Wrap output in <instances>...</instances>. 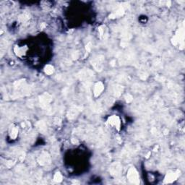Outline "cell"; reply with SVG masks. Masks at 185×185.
<instances>
[{
  "mask_svg": "<svg viewBox=\"0 0 185 185\" xmlns=\"http://www.w3.org/2000/svg\"><path fill=\"white\" fill-rule=\"evenodd\" d=\"M127 177V179L130 181V182L132 183V184H138L140 183V176H139L138 172L134 167H131L130 169L128 170Z\"/></svg>",
  "mask_w": 185,
  "mask_h": 185,
  "instance_id": "1",
  "label": "cell"
},
{
  "mask_svg": "<svg viewBox=\"0 0 185 185\" xmlns=\"http://www.w3.org/2000/svg\"><path fill=\"white\" fill-rule=\"evenodd\" d=\"M184 28L179 29V31L176 32V35H174V38L172 39V43L174 45H177L179 44H184Z\"/></svg>",
  "mask_w": 185,
  "mask_h": 185,
  "instance_id": "2",
  "label": "cell"
},
{
  "mask_svg": "<svg viewBox=\"0 0 185 185\" xmlns=\"http://www.w3.org/2000/svg\"><path fill=\"white\" fill-rule=\"evenodd\" d=\"M179 175H180V172H179V171L168 172V174L166 175V176H165L164 182L168 184V183H172L173 182H174L175 180L177 179V178L179 177Z\"/></svg>",
  "mask_w": 185,
  "mask_h": 185,
  "instance_id": "3",
  "label": "cell"
},
{
  "mask_svg": "<svg viewBox=\"0 0 185 185\" xmlns=\"http://www.w3.org/2000/svg\"><path fill=\"white\" fill-rule=\"evenodd\" d=\"M38 161H39V164L41 165V166L47 165L51 162V157L48 153L43 152L40 155L39 158H38Z\"/></svg>",
  "mask_w": 185,
  "mask_h": 185,
  "instance_id": "4",
  "label": "cell"
},
{
  "mask_svg": "<svg viewBox=\"0 0 185 185\" xmlns=\"http://www.w3.org/2000/svg\"><path fill=\"white\" fill-rule=\"evenodd\" d=\"M109 172L112 176H118L122 172V166L119 163H114L110 166Z\"/></svg>",
  "mask_w": 185,
  "mask_h": 185,
  "instance_id": "5",
  "label": "cell"
},
{
  "mask_svg": "<svg viewBox=\"0 0 185 185\" xmlns=\"http://www.w3.org/2000/svg\"><path fill=\"white\" fill-rule=\"evenodd\" d=\"M108 122L109 124L111 125V126L115 127L117 130H119L121 125V121H120V119H119L118 117L115 116V115H113V116L110 117L108 119Z\"/></svg>",
  "mask_w": 185,
  "mask_h": 185,
  "instance_id": "6",
  "label": "cell"
},
{
  "mask_svg": "<svg viewBox=\"0 0 185 185\" xmlns=\"http://www.w3.org/2000/svg\"><path fill=\"white\" fill-rule=\"evenodd\" d=\"M51 100H52V98H51V96L49 93H45L40 96V102H41V105H42L43 106H46V105L49 104L51 101Z\"/></svg>",
  "mask_w": 185,
  "mask_h": 185,
  "instance_id": "7",
  "label": "cell"
},
{
  "mask_svg": "<svg viewBox=\"0 0 185 185\" xmlns=\"http://www.w3.org/2000/svg\"><path fill=\"white\" fill-rule=\"evenodd\" d=\"M103 89H104V85L101 82L97 83L94 85V89H93V94L95 97H98V95H101V93L103 92Z\"/></svg>",
  "mask_w": 185,
  "mask_h": 185,
  "instance_id": "8",
  "label": "cell"
},
{
  "mask_svg": "<svg viewBox=\"0 0 185 185\" xmlns=\"http://www.w3.org/2000/svg\"><path fill=\"white\" fill-rule=\"evenodd\" d=\"M54 71V67L51 66V65H46V66L44 68V72L46 74L50 75L51 74H53Z\"/></svg>",
  "mask_w": 185,
  "mask_h": 185,
  "instance_id": "9",
  "label": "cell"
},
{
  "mask_svg": "<svg viewBox=\"0 0 185 185\" xmlns=\"http://www.w3.org/2000/svg\"><path fill=\"white\" fill-rule=\"evenodd\" d=\"M18 129L17 128V127H13V129H12L10 133H9V135H10V138L12 139H15L17 138V134H18Z\"/></svg>",
  "mask_w": 185,
  "mask_h": 185,
  "instance_id": "10",
  "label": "cell"
},
{
  "mask_svg": "<svg viewBox=\"0 0 185 185\" xmlns=\"http://www.w3.org/2000/svg\"><path fill=\"white\" fill-rule=\"evenodd\" d=\"M54 180L56 182H61L62 181V175H61L59 172H57L54 176Z\"/></svg>",
  "mask_w": 185,
  "mask_h": 185,
  "instance_id": "11",
  "label": "cell"
},
{
  "mask_svg": "<svg viewBox=\"0 0 185 185\" xmlns=\"http://www.w3.org/2000/svg\"><path fill=\"white\" fill-rule=\"evenodd\" d=\"M15 52L17 55H19V56H20L21 54H23V52H24L23 47V48H18V47H17V50H16V49H15Z\"/></svg>",
  "mask_w": 185,
  "mask_h": 185,
  "instance_id": "12",
  "label": "cell"
},
{
  "mask_svg": "<svg viewBox=\"0 0 185 185\" xmlns=\"http://www.w3.org/2000/svg\"><path fill=\"white\" fill-rule=\"evenodd\" d=\"M39 127L40 128V130H45V124H44V123H43V122H39Z\"/></svg>",
  "mask_w": 185,
  "mask_h": 185,
  "instance_id": "13",
  "label": "cell"
},
{
  "mask_svg": "<svg viewBox=\"0 0 185 185\" xmlns=\"http://www.w3.org/2000/svg\"><path fill=\"white\" fill-rule=\"evenodd\" d=\"M132 95H127V96H126V101H127V102H130V101H132Z\"/></svg>",
  "mask_w": 185,
  "mask_h": 185,
  "instance_id": "14",
  "label": "cell"
}]
</instances>
